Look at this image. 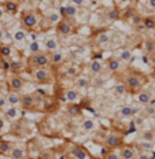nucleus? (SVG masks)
I'll return each mask as SVG.
<instances>
[{"label":"nucleus","mask_w":155,"mask_h":159,"mask_svg":"<svg viewBox=\"0 0 155 159\" xmlns=\"http://www.w3.org/2000/svg\"><path fill=\"white\" fill-rule=\"evenodd\" d=\"M67 114L71 115V117H77V115L81 114V108L78 107V104L71 103V104L67 106Z\"/></svg>","instance_id":"4be33fe9"},{"label":"nucleus","mask_w":155,"mask_h":159,"mask_svg":"<svg viewBox=\"0 0 155 159\" xmlns=\"http://www.w3.org/2000/svg\"><path fill=\"white\" fill-rule=\"evenodd\" d=\"M108 40H110L108 33H100V34L96 37V43H98V44H104V43H107Z\"/></svg>","instance_id":"2f4dec72"},{"label":"nucleus","mask_w":155,"mask_h":159,"mask_svg":"<svg viewBox=\"0 0 155 159\" xmlns=\"http://www.w3.org/2000/svg\"><path fill=\"white\" fill-rule=\"evenodd\" d=\"M14 37H15L16 41H22V40L25 39V32H24V30H18V32L15 33Z\"/></svg>","instance_id":"79ce46f5"},{"label":"nucleus","mask_w":155,"mask_h":159,"mask_svg":"<svg viewBox=\"0 0 155 159\" xmlns=\"http://www.w3.org/2000/svg\"><path fill=\"white\" fill-rule=\"evenodd\" d=\"M74 6H78V7H81V6H84V0H73Z\"/></svg>","instance_id":"de8ad7c7"},{"label":"nucleus","mask_w":155,"mask_h":159,"mask_svg":"<svg viewBox=\"0 0 155 159\" xmlns=\"http://www.w3.org/2000/svg\"><path fill=\"white\" fill-rule=\"evenodd\" d=\"M153 100V96H151V92L150 91H140L137 92V102L140 104H150V102Z\"/></svg>","instance_id":"f8f14e48"},{"label":"nucleus","mask_w":155,"mask_h":159,"mask_svg":"<svg viewBox=\"0 0 155 159\" xmlns=\"http://www.w3.org/2000/svg\"><path fill=\"white\" fill-rule=\"evenodd\" d=\"M51 65L49 61V54L48 52H34L28 58V66L32 69H37V67H48Z\"/></svg>","instance_id":"f03ea898"},{"label":"nucleus","mask_w":155,"mask_h":159,"mask_svg":"<svg viewBox=\"0 0 155 159\" xmlns=\"http://www.w3.org/2000/svg\"><path fill=\"white\" fill-rule=\"evenodd\" d=\"M78 67H75V66H71L70 69L67 70V75H70V77H75V75L78 74Z\"/></svg>","instance_id":"ea45409f"},{"label":"nucleus","mask_w":155,"mask_h":159,"mask_svg":"<svg viewBox=\"0 0 155 159\" xmlns=\"http://www.w3.org/2000/svg\"><path fill=\"white\" fill-rule=\"evenodd\" d=\"M11 148H12V145L10 141H6V140L0 141V154H8Z\"/></svg>","instance_id":"bb28decb"},{"label":"nucleus","mask_w":155,"mask_h":159,"mask_svg":"<svg viewBox=\"0 0 155 159\" xmlns=\"http://www.w3.org/2000/svg\"><path fill=\"white\" fill-rule=\"evenodd\" d=\"M6 103H7V100H6L4 98H0V108H2V107H4Z\"/></svg>","instance_id":"09e8293b"},{"label":"nucleus","mask_w":155,"mask_h":159,"mask_svg":"<svg viewBox=\"0 0 155 159\" xmlns=\"http://www.w3.org/2000/svg\"><path fill=\"white\" fill-rule=\"evenodd\" d=\"M21 24L25 30H33L39 24V14L32 10L24 11L21 15Z\"/></svg>","instance_id":"7ed1b4c3"},{"label":"nucleus","mask_w":155,"mask_h":159,"mask_svg":"<svg viewBox=\"0 0 155 159\" xmlns=\"http://www.w3.org/2000/svg\"><path fill=\"white\" fill-rule=\"evenodd\" d=\"M30 51L33 52V54L40 51V45H39V43H32L30 44Z\"/></svg>","instance_id":"37998d69"},{"label":"nucleus","mask_w":155,"mask_h":159,"mask_svg":"<svg viewBox=\"0 0 155 159\" xmlns=\"http://www.w3.org/2000/svg\"><path fill=\"white\" fill-rule=\"evenodd\" d=\"M32 77L36 82L39 84H51L54 81V77H52V73L48 67H37L33 69L32 71Z\"/></svg>","instance_id":"20e7f679"},{"label":"nucleus","mask_w":155,"mask_h":159,"mask_svg":"<svg viewBox=\"0 0 155 159\" xmlns=\"http://www.w3.org/2000/svg\"><path fill=\"white\" fill-rule=\"evenodd\" d=\"M70 154L74 159H88V152L85 151L84 147H81V145H73Z\"/></svg>","instance_id":"9d476101"},{"label":"nucleus","mask_w":155,"mask_h":159,"mask_svg":"<svg viewBox=\"0 0 155 159\" xmlns=\"http://www.w3.org/2000/svg\"><path fill=\"white\" fill-rule=\"evenodd\" d=\"M6 100H7L8 104L11 106H15L19 103V100H21V95H18V92H8L7 98H6Z\"/></svg>","instance_id":"a211bd4d"},{"label":"nucleus","mask_w":155,"mask_h":159,"mask_svg":"<svg viewBox=\"0 0 155 159\" xmlns=\"http://www.w3.org/2000/svg\"><path fill=\"white\" fill-rule=\"evenodd\" d=\"M115 93L117 95H124L125 92H126V88H125V84H117L114 88Z\"/></svg>","instance_id":"e433bc0d"},{"label":"nucleus","mask_w":155,"mask_h":159,"mask_svg":"<svg viewBox=\"0 0 155 159\" xmlns=\"http://www.w3.org/2000/svg\"><path fill=\"white\" fill-rule=\"evenodd\" d=\"M136 0H115V4L118 7H122V8H128V7H133L130 3H134Z\"/></svg>","instance_id":"c756f323"},{"label":"nucleus","mask_w":155,"mask_h":159,"mask_svg":"<svg viewBox=\"0 0 155 159\" xmlns=\"http://www.w3.org/2000/svg\"><path fill=\"white\" fill-rule=\"evenodd\" d=\"M133 59H134V56L132 55V52L129 49H124L120 55V61H122V62H130V61H133Z\"/></svg>","instance_id":"a878e982"},{"label":"nucleus","mask_w":155,"mask_h":159,"mask_svg":"<svg viewBox=\"0 0 155 159\" xmlns=\"http://www.w3.org/2000/svg\"><path fill=\"white\" fill-rule=\"evenodd\" d=\"M146 114L148 117H155V106L154 104H146Z\"/></svg>","instance_id":"c9c22d12"},{"label":"nucleus","mask_w":155,"mask_h":159,"mask_svg":"<svg viewBox=\"0 0 155 159\" xmlns=\"http://www.w3.org/2000/svg\"><path fill=\"white\" fill-rule=\"evenodd\" d=\"M143 26L144 29H148V30H154L155 29V18L154 16H143Z\"/></svg>","instance_id":"6ab92c4d"},{"label":"nucleus","mask_w":155,"mask_h":159,"mask_svg":"<svg viewBox=\"0 0 155 159\" xmlns=\"http://www.w3.org/2000/svg\"><path fill=\"white\" fill-rule=\"evenodd\" d=\"M82 128H84V130H87V132L92 130V129L95 128L93 121H92V119H85V121L82 122Z\"/></svg>","instance_id":"473e14b6"},{"label":"nucleus","mask_w":155,"mask_h":159,"mask_svg":"<svg viewBox=\"0 0 155 159\" xmlns=\"http://www.w3.org/2000/svg\"><path fill=\"white\" fill-rule=\"evenodd\" d=\"M136 112H137V108H133V107H130V106H125V107H122L120 110V115L124 118H130V117H133Z\"/></svg>","instance_id":"dca6fc26"},{"label":"nucleus","mask_w":155,"mask_h":159,"mask_svg":"<svg viewBox=\"0 0 155 159\" xmlns=\"http://www.w3.org/2000/svg\"><path fill=\"white\" fill-rule=\"evenodd\" d=\"M25 85V81L21 75L18 74H12L10 75L7 80V88L10 92H19Z\"/></svg>","instance_id":"0eeeda50"},{"label":"nucleus","mask_w":155,"mask_h":159,"mask_svg":"<svg viewBox=\"0 0 155 159\" xmlns=\"http://www.w3.org/2000/svg\"><path fill=\"white\" fill-rule=\"evenodd\" d=\"M65 99L69 102H75L78 99V92L74 91V89H69V91H66V93H65Z\"/></svg>","instance_id":"393cba45"},{"label":"nucleus","mask_w":155,"mask_h":159,"mask_svg":"<svg viewBox=\"0 0 155 159\" xmlns=\"http://www.w3.org/2000/svg\"><path fill=\"white\" fill-rule=\"evenodd\" d=\"M147 81H148V78L144 74H141L139 71H132L125 78V88L130 93H137L141 89V87L144 84H147Z\"/></svg>","instance_id":"f257e3e1"},{"label":"nucleus","mask_w":155,"mask_h":159,"mask_svg":"<svg viewBox=\"0 0 155 159\" xmlns=\"http://www.w3.org/2000/svg\"><path fill=\"white\" fill-rule=\"evenodd\" d=\"M57 33L61 37H67V36H71L74 33V25L70 19L67 18H62L59 19L58 25H57Z\"/></svg>","instance_id":"39448f33"},{"label":"nucleus","mask_w":155,"mask_h":159,"mask_svg":"<svg viewBox=\"0 0 155 159\" xmlns=\"http://www.w3.org/2000/svg\"><path fill=\"white\" fill-rule=\"evenodd\" d=\"M107 67H108V70H110L111 73L118 71L121 69V61H120V58H114V56L108 58L107 59Z\"/></svg>","instance_id":"4468645a"},{"label":"nucleus","mask_w":155,"mask_h":159,"mask_svg":"<svg viewBox=\"0 0 155 159\" xmlns=\"http://www.w3.org/2000/svg\"><path fill=\"white\" fill-rule=\"evenodd\" d=\"M2 8L4 12H7L10 15H14L18 12V3L15 0H6L2 3Z\"/></svg>","instance_id":"1a4fd4ad"},{"label":"nucleus","mask_w":155,"mask_h":159,"mask_svg":"<svg viewBox=\"0 0 155 159\" xmlns=\"http://www.w3.org/2000/svg\"><path fill=\"white\" fill-rule=\"evenodd\" d=\"M10 158L12 159H26V152L21 147H12L8 152Z\"/></svg>","instance_id":"2eb2a0df"},{"label":"nucleus","mask_w":155,"mask_h":159,"mask_svg":"<svg viewBox=\"0 0 155 159\" xmlns=\"http://www.w3.org/2000/svg\"><path fill=\"white\" fill-rule=\"evenodd\" d=\"M39 103H40V98L37 93H25L21 96V100H19V104L22 106L24 110H33L37 107Z\"/></svg>","instance_id":"423d86ee"},{"label":"nucleus","mask_w":155,"mask_h":159,"mask_svg":"<svg viewBox=\"0 0 155 159\" xmlns=\"http://www.w3.org/2000/svg\"><path fill=\"white\" fill-rule=\"evenodd\" d=\"M2 91H3V84L0 82V93H2Z\"/></svg>","instance_id":"864d4df0"},{"label":"nucleus","mask_w":155,"mask_h":159,"mask_svg":"<svg viewBox=\"0 0 155 159\" xmlns=\"http://www.w3.org/2000/svg\"><path fill=\"white\" fill-rule=\"evenodd\" d=\"M49 21H51V22H59V15L55 14V12H54V14H51V15H49Z\"/></svg>","instance_id":"c03bdc74"},{"label":"nucleus","mask_w":155,"mask_h":159,"mask_svg":"<svg viewBox=\"0 0 155 159\" xmlns=\"http://www.w3.org/2000/svg\"><path fill=\"white\" fill-rule=\"evenodd\" d=\"M49 61H51V65H61L63 62V55L58 51H52V54H49Z\"/></svg>","instance_id":"f3484780"},{"label":"nucleus","mask_w":155,"mask_h":159,"mask_svg":"<svg viewBox=\"0 0 155 159\" xmlns=\"http://www.w3.org/2000/svg\"><path fill=\"white\" fill-rule=\"evenodd\" d=\"M107 18L110 19V21H118V19L121 18V11H120V8H113V10H110V11L107 12Z\"/></svg>","instance_id":"b1692460"},{"label":"nucleus","mask_w":155,"mask_h":159,"mask_svg":"<svg viewBox=\"0 0 155 159\" xmlns=\"http://www.w3.org/2000/svg\"><path fill=\"white\" fill-rule=\"evenodd\" d=\"M154 139H155V133H154V132L147 130V132H144V133H143V140H146V141H154Z\"/></svg>","instance_id":"f704fd0d"},{"label":"nucleus","mask_w":155,"mask_h":159,"mask_svg":"<svg viewBox=\"0 0 155 159\" xmlns=\"http://www.w3.org/2000/svg\"><path fill=\"white\" fill-rule=\"evenodd\" d=\"M102 69H103V65H102L100 61H98V59H93V61L91 62L89 65V70L93 73V74H98V73L102 71Z\"/></svg>","instance_id":"aec40b11"},{"label":"nucleus","mask_w":155,"mask_h":159,"mask_svg":"<svg viewBox=\"0 0 155 159\" xmlns=\"http://www.w3.org/2000/svg\"><path fill=\"white\" fill-rule=\"evenodd\" d=\"M92 159H102V158H92Z\"/></svg>","instance_id":"5fc2aeb1"},{"label":"nucleus","mask_w":155,"mask_h":159,"mask_svg":"<svg viewBox=\"0 0 155 159\" xmlns=\"http://www.w3.org/2000/svg\"><path fill=\"white\" fill-rule=\"evenodd\" d=\"M61 14H62L63 18L71 19V18L75 16V14H77V7H75V6H66V7H62Z\"/></svg>","instance_id":"ddd939ff"},{"label":"nucleus","mask_w":155,"mask_h":159,"mask_svg":"<svg viewBox=\"0 0 155 159\" xmlns=\"http://www.w3.org/2000/svg\"><path fill=\"white\" fill-rule=\"evenodd\" d=\"M10 65H11V70H14V71H19L21 70V67H22V63L19 61H10Z\"/></svg>","instance_id":"72a5a7b5"},{"label":"nucleus","mask_w":155,"mask_h":159,"mask_svg":"<svg viewBox=\"0 0 155 159\" xmlns=\"http://www.w3.org/2000/svg\"><path fill=\"white\" fill-rule=\"evenodd\" d=\"M129 19H130V22H132V24H133L134 26H137V25H141V24H143V15L139 14V12H136V11H134V14L132 15Z\"/></svg>","instance_id":"c85d7f7f"},{"label":"nucleus","mask_w":155,"mask_h":159,"mask_svg":"<svg viewBox=\"0 0 155 159\" xmlns=\"http://www.w3.org/2000/svg\"><path fill=\"white\" fill-rule=\"evenodd\" d=\"M3 12H4V11H3V8L0 7V18H2V16H3Z\"/></svg>","instance_id":"603ef678"},{"label":"nucleus","mask_w":155,"mask_h":159,"mask_svg":"<svg viewBox=\"0 0 155 159\" xmlns=\"http://www.w3.org/2000/svg\"><path fill=\"white\" fill-rule=\"evenodd\" d=\"M3 36H4V30H2V29H0V39H2Z\"/></svg>","instance_id":"8fccbe9b"},{"label":"nucleus","mask_w":155,"mask_h":159,"mask_svg":"<svg viewBox=\"0 0 155 159\" xmlns=\"http://www.w3.org/2000/svg\"><path fill=\"white\" fill-rule=\"evenodd\" d=\"M45 48L48 49V51H57L58 48V41L55 39H48L47 41H45Z\"/></svg>","instance_id":"cd10ccee"},{"label":"nucleus","mask_w":155,"mask_h":159,"mask_svg":"<svg viewBox=\"0 0 155 159\" xmlns=\"http://www.w3.org/2000/svg\"><path fill=\"white\" fill-rule=\"evenodd\" d=\"M122 144V139L120 137L118 134H108L104 140V145L108 150H113V148H117Z\"/></svg>","instance_id":"6e6552de"},{"label":"nucleus","mask_w":155,"mask_h":159,"mask_svg":"<svg viewBox=\"0 0 155 159\" xmlns=\"http://www.w3.org/2000/svg\"><path fill=\"white\" fill-rule=\"evenodd\" d=\"M40 159H55V155L52 151H44L40 155Z\"/></svg>","instance_id":"58836bf2"},{"label":"nucleus","mask_w":155,"mask_h":159,"mask_svg":"<svg viewBox=\"0 0 155 159\" xmlns=\"http://www.w3.org/2000/svg\"><path fill=\"white\" fill-rule=\"evenodd\" d=\"M0 67H2V70H4V71L11 70V65H10L8 58H0Z\"/></svg>","instance_id":"7c9ffc66"},{"label":"nucleus","mask_w":155,"mask_h":159,"mask_svg":"<svg viewBox=\"0 0 155 159\" xmlns=\"http://www.w3.org/2000/svg\"><path fill=\"white\" fill-rule=\"evenodd\" d=\"M144 51L147 52V55H151L155 52V40H146L144 41Z\"/></svg>","instance_id":"412c9836"},{"label":"nucleus","mask_w":155,"mask_h":159,"mask_svg":"<svg viewBox=\"0 0 155 159\" xmlns=\"http://www.w3.org/2000/svg\"><path fill=\"white\" fill-rule=\"evenodd\" d=\"M3 126H4V122H3V121H2V119H0V129H2Z\"/></svg>","instance_id":"3c124183"},{"label":"nucleus","mask_w":155,"mask_h":159,"mask_svg":"<svg viewBox=\"0 0 155 159\" xmlns=\"http://www.w3.org/2000/svg\"><path fill=\"white\" fill-rule=\"evenodd\" d=\"M12 49L7 44H0V58H10Z\"/></svg>","instance_id":"5701e85b"},{"label":"nucleus","mask_w":155,"mask_h":159,"mask_svg":"<svg viewBox=\"0 0 155 159\" xmlns=\"http://www.w3.org/2000/svg\"><path fill=\"white\" fill-rule=\"evenodd\" d=\"M106 159H120V158H118L117 154H114V152H110V154L106 155Z\"/></svg>","instance_id":"a18cd8bd"},{"label":"nucleus","mask_w":155,"mask_h":159,"mask_svg":"<svg viewBox=\"0 0 155 159\" xmlns=\"http://www.w3.org/2000/svg\"><path fill=\"white\" fill-rule=\"evenodd\" d=\"M147 4H148V7L150 8L155 10V0H147Z\"/></svg>","instance_id":"49530a36"},{"label":"nucleus","mask_w":155,"mask_h":159,"mask_svg":"<svg viewBox=\"0 0 155 159\" xmlns=\"http://www.w3.org/2000/svg\"><path fill=\"white\" fill-rule=\"evenodd\" d=\"M136 158V151L130 145H125L120 151V159H134Z\"/></svg>","instance_id":"9b49d317"},{"label":"nucleus","mask_w":155,"mask_h":159,"mask_svg":"<svg viewBox=\"0 0 155 159\" xmlns=\"http://www.w3.org/2000/svg\"><path fill=\"white\" fill-rule=\"evenodd\" d=\"M88 85V80L87 78H78L77 81V87L78 88H85Z\"/></svg>","instance_id":"a19ab883"},{"label":"nucleus","mask_w":155,"mask_h":159,"mask_svg":"<svg viewBox=\"0 0 155 159\" xmlns=\"http://www.w3.org/2000/svg\"><path fill=\"white\" fill-rule=\"evenodd\" d=\"M6 115H7V118H10V119L15 118L16 117V108L14 107V106H11V107H10L8 110L6 111Z\"/></svg>","instance_id":"4c0bfd02"}]
</instances>
